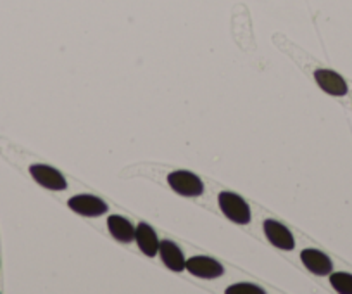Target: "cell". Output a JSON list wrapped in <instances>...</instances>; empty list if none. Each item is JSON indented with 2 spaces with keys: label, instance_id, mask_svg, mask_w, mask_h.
<instances>
[{
  "label": "cell",
  "instance_id": "6da1fadb",
  "mask_svg": "<svg viewBox=\"0 0 352 294\" xmlns=\"http://www.w3.org/2000/svg\"><path fill=\"white\" fill-rule=\"evenodd\" d=\"M219 208H221L223 215L226 218H230L232 222L239 225H247L250 222V208L239 194H233V192H221L218 196Z\"/></svg>",
  "mask_w": 352,
  "mask_h": 294
},
{
  "label": "cell",
  "instance_id": "7a4b0ae2",
  "mask_svg": "<svg viewBox=\"0 0 352 294\" xmlns=\"http://www.w3.org/2000/svg\"><path fill=\"white\" fill-rule=\"evenodd\" d=\"M168 184L173 191L178 192L180 196H185V198H197L204 192V184L192 171H173L168 175Z\"/></svg>",
  "mask_w": 352,
  "mask_h": 294
},
{
  "label": "cell",
  "instance_id": "3957f363",
  "mask_svg": "<svg viewBox=\"0 0 352 294\" xmlns=\"http://www.w3.org/2000/svg\"><path fill=\"white\" fill-rule=\"evenodd\" d=\"M30 174H32L33 180L36 184H40L45 189H50V191H64L67 187L64 175L59 170H56V168L47 167V165H32Z\"/></svg>",
  "mask_w": 352,
  "mask_h": 294
},
{
  "label": "cell",
  "instance_id": "277c9868",
  "mask_svg": "<svg viewBox=\"0 0 352 294\" xmlns=\"http://www.w3.org/2000/svg\"><path fill=\"white\" fill-rule=\"evenodd\" d=\"M67 206L74 213L83 216H100L107 213V204L100 198L92 194H78L67 201Z\"/></svg>",
  "mask_w": 352,
  "mask_h": 294
},
{
  "label": "cell",
  "instance_id": "5b68a950",
  "mask_svg": "<svg viewBox=\"0 0 352 294\" xmlns=\"http://www.w3.org/2000/svg\"><path fill=\"white\" fill-rule=\"evenodd\" d=\"M185 269L192 275L201 277V279H216V277H221L225 273V269H223L221 263L209 258V256H194V258L187 260Z\"/></svg>",
  "mask_w": 352,
  "mask_h": 294
},
{
  "label": "cell",
  "instance_id": "8992f818",
  "mask_svg": "<svg viewBox=\"0 0 352 294\" xmlns=\"http://www.w3.org/2000/svg\"><path fill=\"white\" fill-rule=\"evenodd\" d=\"M264 232H266L268 241L276 248L285 249V251H292L296 248V239H294L292 232L276 220H266L264 222Z\"/></svg>",
  "mask_w": 352,
  "mask_h": 294
},
{
  "label": "cell",
  "instance_id": "52a82bcc",
  "mask_svg": "<svg viewBox=\"0 0 352 294\" xmlns=\"http://www.w3.org/2000/svg\"><path fill=\"white\" fill-rule=\"evenodd\" d=\"M314 80L320 85V89L330 96L344 97L349 92L345 80L331 70H316L314 71Z\"/></svg>",
  "mask_w": 352,
  "mask_h": 294
},
{
  "label": "cell",
  "instance_id": "ba28073f",
  "mask_svg": "<svg viewBox=\"0 0 352 294\" xmlns=\"http://www.w3.org/2000/svg\"><path fill=\"white\" fill-rule=\"evenodd\" d=\"M159 255H161L162 263L168 266L173 272H184L187 260H185L184 253L175 242L171 241H162L159 242Z\"/></svg>",
  "mask_w": 352,
  "mask_h": 294
},
{
  "label": "cell",
  "instance_id": "9c48e42d",
  "mask_svg": "<svg viewBox=\"0 0 352 294\" xmlns=\"http://www.w3.org/2000/svg\"><path fill=\"white\" fill-rule=\"evenodd\" d=\"M300 260H302L304 266L314 275H328L331 273V260L328 258L324 253L318 251V249H304L300 253Z\"/></svg>",
  "mask_w": 352,
  "mask_h": 294
},
{
  "label": "cell",
  "instance_id": "30bf717a",
  "mask_svg": "<svg viewBox=\"0 0 352 294\" xmlns=\"http://www.w3.org/2000/svg\"><path fill=\"white\" fill-rule=\"evenodd\" d=\"M135 241H137L138 248L144 255L147 256H155L159 253V239L155 235V232L152 231L151 225L140 224L135 229Z\"/></svg>",
  "mask_w": 352,
  "mask_h": 294
},
{
  "label": "cell",
  "instance_id": "8fae6325",
  "mask_svg": "<svg viewBox=\"0 0 352 294\" xmlns=\"http://www.w3.org/2000/svg\"><path fill=\"white\" fill-rule=\"evenodd\" d=\"M107 227L116 241L120 242H131L135 241V227L128 222L126 218L120 215H113L107 218Z\"/></svg>",
  "mask_w": 352,
  "mask_h": 294
},
{
  "label": "cell",
  "instance_id": "7c38bea8",
  "mask_svg": "<svg viewBox=\"0 0 352 294\" xmlns=\"http://www.w3.org/2000/svg\"><path fill=\"white\" fill-rule=\"evenodd\" d=\"M330 284L340 294H352V275L345 272H335L330 275Z\"/></svg>",
  "mask_w": 352,
  "mask_h": 294
},
{
  "label": "cell",
  "instance_id": "4fadbf2b",
  "mask_svg": "<svg viewBox=\"0 0 352 294\" xmlns=\"http://www.w3.org/2000/svg\"><path fill=\"white\" fill-rule=\"evenodd\" d=\"M266 291L263 287L256 286V284H249V282H240L235 284V286H230L226 289V294H264Z\"/></svg>",
  "mask_w": 352,
  "mask_h": 294
}]
</instances>
